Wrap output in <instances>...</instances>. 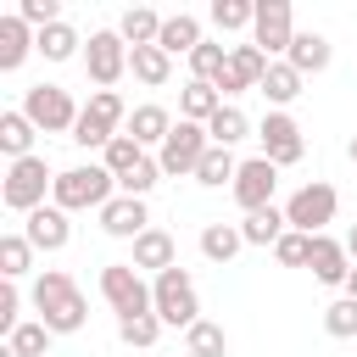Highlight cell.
<instances>
[{
  "instance_id": "4fadbf2b",
  "label": "cell",
  "mask_w": 357,
  "mask_h": 357,
  "mask_svg": "<svg viewBox=\"0 0 357 357\" xmlns=\"http://www.w3.org/2000/svg\"><path fill=\"white\" fill-rule=\"evenodd\" d=\"M229 190H234V201H240V212L251 218V212H262V206H273V190H279V167H273L268 156H245Z\"/></svg>"
},
{
  "instance_id": "8992f818",
  "label": "cell",
  "mask_w": 357,
  "mask_h": 357,
  "mask_svg": "<svg viewBox=\"0 0 357 357\" xmlns=\"http://www.w3.org/2000/svg\"><path fill=\"white\" fill-rule=\"evenodd\" d=\"M22 112H28V123H33L39 134H67V139H73L84 106H78L61 84H33V89H22Z\"/></svg>"
},
{
  "instance_id": "5bb4252c",
  "label": "cell",
  "mask_w": 357,
  "mask_h": 357,
  "mask_svg": "<svg viewBox=\"0 0 357 357\" xmlns=\"http://www.w3.org/2000/svg\"><path fill=\"white\" fill-rule=\"evenodd\" d=\"M268 67H273V61H268L257 45H234V50H229V67L218 73V95H223V100H234V95L257 89V84L268 78Z\"/></svg>"
},
{
  "instance_id": "ac0fdd59",
  "label": "cell",
  "mask_w": 357,
  "mask_h": 357,
  "mask_svg": "<svg viewBox=\"0 0 357 357\" xmlns=\"http://www.w3.org/2000/svg\"><path fill=\"white\" fill-rule=\"evenodd\" d=\"M123 134L139 139V151H162V139L173 134V112L156 106V100H139V106L128 112V128H123Z\"/></svg>"
},
{
  "instance_id": "52a82bcc",
  "label": "cell",
  "mask_w": 357,
  "mask_h": 357,
  "mask_svg": "<svg viewBox=\"0 0 357 357\" xmlns=\"http://www.w3.org/2000/svg\"><path fill=\"white\" fill-rule=\"evenodd\" d=\"M212 151V134H206V123H173V134L162 139V151H156V162H162V178H195V167H201V156Z\"/></svg>"
},
{
  "instance_id": "ffe728a7",
  "label": "cell",
  "mask_w": 357,
  "mask_h": 357,
  "mask_svg": "<svg viewBox=\"0 0 357 357\" xmlns=\"http://www.w3.org/2000/svg\"><path fill=\"white\" fill-rule=\"evenodd\" d=\"M28 50H39V33L11 11V17H0V73H17L22 61H28Z\"/></svg>"
},
{
  "instance_id": "484cf974",
  "label": "cell",
  "mask_w": 357,
  "mask_h": 357,
  "mask_svg": "<svg viewBox=\"0 0 357 357\" xmlns=\"http://www.w3.org/2000/svg\"><path fill=\"white\" fill-rule=\"evenodd\" d=\"M128 73H134L145 89H162V84L173 78V56H167L162 45H139V50H128Z\"/></svg>"
},
{
  "instance_id": "836d02e7",
  "label": "cell",
  "mask_w": 357,
  "mask_h": 357,
  "mask_svg": "<svg viewBox=\"0 0 357 357\" xmlns=\"http://www.w3.org/2000/svg\"><path fill=\"white\" fill-rule=\"evenodd\" d=\"M33 268V245H28V234L22 229H11V234H0V273L17 284L22 273Z\"/></svg>"
},
{
  "instance_id": "60d3db41",
  "label": "cell",
  "mask_w": 357,
  "mask_h": 357,
  "mask_svg": "<svg viewBox=\"0 0 357 357\" xmlns=\"http://www.w3.org/2000/svg\"><path fill=\"white\" fill-rule=\"evenodd\" d=\"M156 184H162V162H156V156H145V162H139V167H134V173L117 184V195H139V201H145Z\"/></svg>"
},
{
  "instance_id": "7c38bea8",
  "label": "cell",
  "mask_w": 357,
  "mask_h": 357,
  "mask_svg": "<svg viewBox=\"0 0 357 357\" xmlns=\"http://www.w3.org/2000/svg\"><path fill=\"white\" fill-rule=\"evenodd\" d=\"M257 139H262V156H268L273 167H290V162L307 156V134H301V123H296L290 112H268V117L257 123Z\"/></svg>"
},
{
  "instance_id": "8d00e7d4",
  "label": "cell",
  "mask_w": 357,
  "mask_h": 357,
  "mask_svg": "<svg viewBox=\"0 0 357 357\" xmlns=\"http://www.w3.org/2000/svg\"><path fill=\"white\" fill-rule=\"evenodd\" d=\"M50 340H56V335H50L39 318H22V329H17L6 346H11V357H50Z\"/></svg>"
},
{
  "instance_id": "3957f363",
  "label": "cell",
  "mask_w": 357,
  "mask_h": 357,
  "mask_svg": "<svg viewBox=\"0 0 357 357\" xmlns=\"http://www.w3.org/2000/svg\"><path fill=\"white\" fill-rule=\"evenodd\" d=\"M123 128H128V106H123V95H117V89H95V95L84 100V112H78L73 145H84V151H106Z\"/></svg>"
},
{
  "instance_id": "e0dca14e",
  "label": "cell",
  "mask_w": 357,
  "mask_h": 357,
  "mask_svg": "<svg viewBox=\"0 0 357 357\" xmlns=\"http://www.w3.org/2000/svg\"><path fill=\"white\" fill-rule=\"evenodd\" d=\"M307 268H312L318 284H340V290H346V273H351V251H346V240H335V234H312V257H307Z\"/></svg>"
},
{
  "instance_id": "f546056e",
  "label": "cell",
  "mask_w": 357,
  "mask_h": 357,
  "mask_svg": "<svg viewBox=\"0 0 357 357\" xmlns=\"http://www.w3.org/2000/svg\"><path fill=\"white\" fill-rule=\"evenodd\" d=\"M184 351L190 357H229V329L212 324V318H201V324L184 329Z\"/></svg>"
},
{
  "instance_id": "ab89813d",
  "label": "cell",
  "mask_w": 357,
  "mask_h": 357,
  "mask_svg": "<svg viewBox=\"0 0 357 357\" xmlns=\"http://www.w3.org/2000/svg\"><path fill=\"white\" fill-rule=\"evenodd\" d=\"M223 67H229V50H223V45H212V39L190 56V73H195L201 84H218V73H223Z\"/></svg>"
},
{
  "instance_id": "ba28073f",
  "label": "cell",
  "mask_w": 357,
  "mask_h": 357,
  "mask_svg": "<svg viewBox=\"0 0 357 357\" xmlns=\"http://www.w3.org/2000/svg\"><path fill=\"white\" fill-rule=\"evenodd\" d=\"M100 296H106V307H112L117 318H145V312H156V307H151V284H145V273H139L134 262H106V268H100Z\"/></svg>"
},
{
  "instance_id": "bcb514c9",
  "label": "cell",
  "mask_w": 357,
  "mask_h": 357,
  "mask_svg": "<svg viewBox=\"0 0 357 357\" xmlns=\"http://www.w3.org/2000/svg\"><path fill=\"white\" fill-rule=\"evenodd\" d=\"M346 156H351V162H357V134H351V145H346Z\"/></svg>"
},
{
  "instance_id": "2e32d148",
  "label": "cell",
  "mask_w": 357,
  "mask_h": 357,
  "mask_svg": "<svg viewBox=\"0 0 357 357\" xmlns=\"http://www.w3.org/2000/svg\"><path fill=\"white\" fill-rule=\"evenodd\" d=\"M73 212H61V206H39V212H28L22 218V234H28V245L33 251H61L67 240H73V223H67Z\"/></svg>"
},
{
  "instance_id": "7a4b0ae2",
  "label": "cell",
  "mask_w": 357,
  "mask_h": 357,
  "mask_svg": "<svg viewBox=\"0 0 357 357\" xmlns=\"http://www.w3.org/2000/svg\"><path fill=\"white\" fill-rule=\"evenodd\" d=\"M112 195H117V178L100 162H84V167H61L56 173L50 206H61V212H100Z\"/></svg>"
},
{
  "instance_id": "cb8c5ba5",
  "label": "cell",
  "mask_w": 357,
  "mask_h": 357,
  "mask_svg": "<svg viewBox=\"0 0 357 357\" xmlns=\"http://www.w3.org/2000/svg\"><path fill=\"white\" fill-rule=\"evenodd\" d=\"M223 112V95H218V84H201V78H190L184 89H178V117L184 123H212Z\"/></svg>"
},
{
  "instance_id": "f35d334b",
  "label": "cell",
  "mask_w": 357,
  "mask_h": 357,
  "mask_svg": "<svg viewBox=\"0 0 357 357\" xmlns=\"http://www.w3.org/2000/svg\"><path fill=\"white\" fill-rule=\"evenodd\" d=\"M324 335H335V340H351L357 335V301L351 296H340V301L324 307Z\"/></svg>"
},
{
  "instance_id": "b9f144b4",
  "label": "cell",
  "mask_w": 357,
  "mask_h": 357,
  "mask_svg": "<svg viewBox=\"0 0 357 357\" xmlns=\"http://www.w3.org/2000/svg\"><path fill=\"white\" fill-rule=\"evenodd\" d=\"M307 257H312V234H301V229H290V234L273 245V262H279V268H307Z\"/></svg>"
},
{
  "instance_id": "5b68a950",
  "label": "cell",
  "mask_w": 357,
  "mask_h": 357,
  "mask_svg": "<svg viewBox=\"0 0 357 357\" xmlns=\"http://www.w3.org/2000/svg\"><path fill=\"white\" fill-rule=\"evenodd\" d=\"M56 190V173H50V162L45 156H22V162H11L6 167V184H0V201L11 206V212H39L45 206V195Z\"/></svg>"
},
{
  "instance_id": "4316f807",
  "label": "cell",
  "mask_w": 357,
  "mask_h": 357,
  "mask_svg": "<svg viewBox=\"0 0 357 357\" xmlns=\"http://www.w3.org/2000/svg\"><path fill=\"white\" fill-rule=\"evenodd\" d=\"M240 234H245V245H279L290 234V218H284V206H262V212L240 218Z\"/></svg>"
},
{
  "instance_id": "603a6c76",
  "label": "cell",
  "mask_w": 357,
  "mask_h": 357,
  "mask_svg": "<svg viewBox=\"0 0 357 357\" xmlns=\"http://www.w3.org/2000/svg\"><path fill=\"white\" fill-rule=\"evenodd\" d=\"M301 84H307V78H301V73H296L290 61H273V67H268V78L257 84V95L268 100V112H284V106H290V100L301 95Z\"/></svg>"
},
{
  "instance_id": "30bf717a",
  "label": "cell",
  "mask_w": 357,
  "mask_h": 357,
  "mask_svg": "<svg viewBox=\"0 0 357 357\" xmlns=\"http://www.w3.org/2000/svg\"><path fill=\"white\" fill-rule=\"evenodd\" d=\"M335 212H340V195H335V184H324V178L301 184V190L284 201V218H290V229H301V234H324V223H335Z\"/></svg>"
},
{
  "instance_id": "d6a6232c",
  "label": "cell",
  "mask_w": 357,
  "mask_h": 357,
  "mask_svg": "<svg viewBox=\"0 0 357 357\" xmlns=\"http://www.w3.org/2000/svg\"><path fill=\"white\" fill-rule=\"evenodd\" d=\"M234 173H240V162H234V151H223V145H212V151L201 156V167H195V184H201V190H223V184H234Z\"/></svg>"
},
{
  "instance_id": "4dcf8cb0",
  "label": "cell",
  "mask_w": 357,
  "mask_h": 357,
  "mask_svg": "<svg viewBox=\"0 0 357 357\" xmlns=\"http://www.w3.org/2000/svg\"><path fill=\"white\" fill-rule=\"evenodd\" d=\"M206 134H212V145H223V151H234V145H240V139L251 134V117H245V112H240L234 100H223V112H218V117L206 123Z\"/></svg>"
},
{
  "instance_id": "7bdbcfd3",
  "label": "cell",
  "mask_w": 357,
  "mask_h": 357,
  "mask_svg": "<svg viewBox=\"0 0 357 357\" xmlns=\"http://www.w3.org/2000/svg\"><path fill=\"white\" fill-rule=\"evenodd\" d=\"M17 329H22V290L6 279V284H0V335L11 340Z\"/></svg>"
},
{
  "instance_id": "ee69618b",
  "label": "cell",
  "mask_w": 357,
  "mask_h": 357,
  "mask_svg": "<svg viewBox=\"0 0 357 357\" xmlns=\"http://www.w3.org/2000/svg\"><path fill=\"white\" fill-rule=\"evenodd\" d=\"M346 296L357 301V262H351V273H346Z\"/></svg>"
},
{
  "instance_id": "f1b7e54d",
  "label": "cell",
  "mask_w": 357,
  "mask_h": 357,
  "mask_svg": "<svg viewBox=\"0 0 357 357\" xmlns=\"http://www.w3.org/2000/svg\"><path fill=\"white\" fill-rule=\"evenodd\" d=\"M240 245H245L240 223H206V229H201V257H206V262H223V268H229V262L240 257Z\"/></svg>"
},
{
  "instance_id": "7402d4cb",
  "label": "cell",
  "mask_w": 357,
  "mask_h": 357,
  "mask_svg": "<svg viewBox=\"0 0 357 357\" xmlns=\"http://www.w3.org/2000/svg\"><path fill=\"white\" fill-rule=\"evenodd\" d=\"M167 56H195L201 45H206V33H201V17H190V11H173V17H162V39H156Z\"/></svg>"
},
{
  "instance_id": "f6af8a7d",
  "label": "cell",
  "mask_w": 357,
  "mask_h": 357,
  "mask_svg": "<svg viewBox=\"0 0 357 357\" xmlns=\"http://www.w3.org/2000/svg\"><path fill=\"white\" fill-rule=\"evenodd\" d=\"M346 251H351V262H357V223L346 229Z\"/></svg>"
},
{
  "instance_id": "277c9868",
  "label": "cell",
  "mask_w": 357,
  "mask_h": 357,
  "mask_svg": "<svg viewBox=\"0 0 357 357\" xmlns=\"http://www.w3.org/2000/svg\"><path fill=\"white\" fill-rule=\"evenodd\" d=\"M151 307H156V318H162L167 329H190V324H201V290H195L190 268H167V273H156V279H151Z\"/></svg>"
},
{
  "instance_id": "9c48e42d",
  "label": "cell",
  "mask_w": 357,
  "mask_h": 357,
  "mask_svg": "<svg viewBox=\"0 0 357 357\" xmlns=\"http://www.w3.org/2000/svg\"><path fill=\"white\" fill-rule=\"evenodd\" d=\"M296 11L290 0H257V22H251V45L268 56V61H284L290 56V39H296Z\"/></svg>"
},
{
  "instance_id": "9a60e30c",
  "label": "cell",
  "mask_w": 357,
  "mask_h": 357,
  "mask_svg": "<svg viewBox=\"0 0 357 357\" xmlns=\"http://www.w3.org/2000/svg\"><path fill=\"white\" fill-rule=\"evenodd\" d=\"M100 229L112 234V240H139L145 229H151V212H145V201L139 195H112L106 206H100Z\"/></svg>"
},
{
  "instance_id": "8fae6325",
  "label": "cell",
  "mask_w": 357,
  "mask_h": 357,
  "mask_svg": "<svg viewBox=\"0 0 357 357\" xmlns=\"http://www.w3.org/2000/svg\"><path fill=\"white\" fill-rule=\"evenodd\" d=\"M84 73H89L95 89H117V78L128 73V45H123L117 28L89 33V45H84Z\"/></svg>"
},
{
  "instance_id": "1f68e13d",
  "label": "cell",
  "mask_w": 357,
  "mask_h": 357,
  "mask_svg": "<svg viewBox=\"0 0 357 357\" xmlns=\"http://www.w3.org/2000/svg\"><path fill=\"white\" fill-rule=\"evenodd\" d=\"M145 156H151V151H139V139H128V134H117V139H112V145L100 151V167H106V173H112V178L123 184V178H128V173H134V167H139Z\"/></svg>"
},
{
  "instance_id": "74e56055",
  "label": "cell",
  "mask_w": 357,
  "mask_h": 357,
  "mask_svg": "<svg viewBox=\"0 0 357 357\" xmlns=\"http://www.w3.org/2000/svg\"><path fill=\"white\" fill-rule=\"evenodd\" d=\"M162 329H167V324H162L156 312H145V318H117V340H123V346H139V351H145V346H156V340H162Z\"/></svg>"
},
{
  "instance_id": "44dd1931",
  "label": "cell",
  "mask_w": 357,
  "mask_h": 357,
  "mask_svg": "<svg viewBox=\"0 0 357 357\" xmlns=\"http://www.w3.org/2000/svg\"><path fill=\"white\" fill-rule=\"evenodd\" d=\"M284 61H290L301 78H312V73H324V67L335 61V45H329L318 28H301V33L290 39V56H284Z\"/></svg>"
},
{
  "instance_id": "83f0119b",
  "label": "cell",
  "mask_w": 357,
  "mask_h": 357,
  "mask_svg": "<svg viewBox=\"0 0 357 357\" xmlns=\"http://www.w3.org/2000/svg\"><path fill=\"white\" fill-rule=\"evenodd\" d=\"M117 33H123V45H128V50L156 45V39H162V17H156L151 6H128V11L117 17Z\"/></svg>"
},
{
  "instance_id": "d6986e66",
  "label": "cell",
  "mask_w": 357,
  "mask_h": 357,
  "mask_svg": "<svg viewBox=\"0 0 357 357\" xmlns=\"http://www.w3.org/2000/svg\"><path fill=\"white\" fill-rule=\"evenodd\" d=\"M134 268H139V273H151V279H156V273H167V268H178V240H173L167 229H156V223H151V229L134 240Z\"/></svg>"
},
{
  "instance_id": "d4e9b609",
  "label": "cell",
  "mask_w": 357,
  "mask_h": 357,
  "mask_svg": "<svg viewBox=\"0 0 357 357\" xmlns=\"http://www.w3.org/2000/svg\"><path fill=\"white\" fill-rule=\"evenodd\" d=\"M33 139H39V128L28 123V112H22V106H17V112H0V151H6L11 162L39 156V151H33Z\"/></svg>"
},
{
  "instance_id": "6da1fadb",
  "label": "cell",
  "mask_w": 357,
  "mask_h": 357,
  "mask_svg": "<svg viewBox=\"0 0 357 357\" xmlns=\"http://www.w3.org/2000/svg\"><path fill=\"white\" fill-rule=\"evenodd\" d=\"M33 312H39V324H45L50 335H78L84 318H89V301H84V290L73 284V273L45 268V273L33 279Z\"/></svg>"
},
{
  "instance_id": "d590c367",
  "label": "cell",
  "mask_w": 357,
  "mask_h": 357,
  "mask_svg": "<svg viewBox=\"0 0 357 357\" xmlns=\"http://www.w3.org/2000/svg\"><path fill=\"white\" fill-rule=\"evenodd\" d=\"M206 17H212V28H218V33H240V28H251V22H257V6H251V0H212V11H206Z\"/></svg>"
},
{
  "instance_id": "e575fe53",
  "label": "cell",
  "mask_w": 357,
  "mask_h": 357,
  "mask_svg": "<svg viewBox=\"0 0 357 357\" xmlns=\"http://www.w3.org/2000/svg\"><path fill=\"white\" fill-rule=\"evenodd\" d=\"M78 45H84V39H78V28H73L67 17H61L56 28H45V33H39V56H45V61H73V56H78Z\"/></svg>"
}]
</instances>
